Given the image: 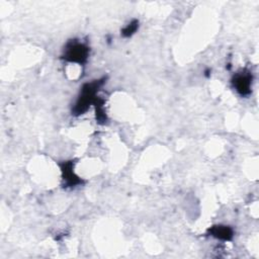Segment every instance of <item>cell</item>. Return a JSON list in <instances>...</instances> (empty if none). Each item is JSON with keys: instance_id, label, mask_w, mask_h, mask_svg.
Instances as JSON below:
<instances>
[{"instance_id": "cell-5", "label": "cell", "mask_w": 259, "mask_h": 259, "mask_svg": "<svg viewBox=\"0 0 259 259\" xmlns=\"http://www.w3.org/2000/svg\"><path fill=\"white\" fill-rule=\"evenodd\" d=\"M64 179L66 180V183L70 186L76 185L78 183H81V180L74 174L73 170H72V163H65L64 167L62 168Z\"/></svg>"}, {"instance_id": "cell-3", "label": "cell", "mask_w": 259, "mask_h": 259, "mask_svg": "<svg viewBox=\"0 0 259 259\" xmlns=\"http://www.w3.org/2000/svg\"><path fill=\"white\" fill-rule=\"evenodd\" d=\"M251 82L252 77L249 72H242L236 75L234 78V86L236 87V90L241 95H247L250 93V87H251Z\"/></svg>"}, {"instance_id": "cell-2", "label": "cell", "mask_w": 259, "mask_h": 259, "mask_svg": "<svg viewBox=\"0 0 259 259\" xmlns=\"http://www.w3.org/2000/svg\"><path fill=\"white\" fill-rule=\"evenodd\" d=\"M89 50L88 48L84 46L80 43L74 42L70 43L67 46V50L64 55V59L70 62H76V63H83L87 59Z\"/></svg>"}, {"instance_id": "cell-4", "label": "cell", "mask_w": 259, "mask_h": 259, "mask_svg": "<svg viewBox=\"0 0 259 259\" xmlns=\"http://www.w3.org/2000/svg\"><path fill=\"white\" fill-rule=\"evenodd\" d=\"M210 233L212 236L222 240H231L233 237L232 229L227 226H215L210 229Z\"/></svg>"}, {"instance_id": "cell-1", "label": "cell", "mask_w": 259, "mask_h": 259, "mask_svg": "<svg viewBox=\"0 0 259 259\" xmlns=\"http://www.w3.org/2000/svg\"><path fill=\"white\" fill-rule=\"evenodd\" d=\"M103 80H96L91 83L85 84L82 88L81 94L77 100L76 107L74 108L75 114H82L84 111L87 110L89 106L95 102L96 92L100 86L103 85Z\"/></svg>"}, {"instance_id": "cell-6", "label": "cell", "mask_w": 259, "mask_h": 259, "mask_svg": "<svg viewBox=\"0 0 259 259\" xmlns=\"http://www.w3.org/2000/svg\"><path fill=\"white\" fill-rule=\"evenodd\" d=\"M138 26H139V22H138L137 21H134V22H132L131 23H129V24L124 28L123 32H122L123 36H124V37H131V36L134 35L135 32L137 31Z\"/></svg>"}]
</instances>
